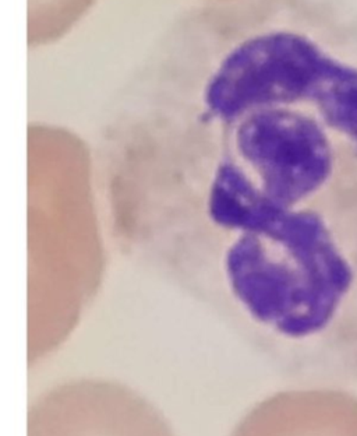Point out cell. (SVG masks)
<instances>
[{
	"instance_id": "3",
	"label": "cell",
	"mask_w": 357,
	"mask_h": 436,
	"mask_svg": "<svg viewBox=\"0 0 357 436\" xmlns=\"http://www.w3.org/2000/svg\"><path fill=\"white\" fill-rule=\"evenodd\" d=\"M94 0H28V44L56 41L91 8Z\"/></svg>"
},
{
	"instance_id": "1",
	"label": "cell",
	"mask_w": 357,
	"mask_h": 436,
	"mask_svg": "<svg viewBox=\"0 0 357 436\" xmlns=\"http://www.w3.org/2000/svg\"><path fill=\"white\" fill-rule=\"evenodd\" d=\"M122 249L297 356L357 363V21L247 0L179 23L105 151Z\"/></svg>"
},
{
	"instance_id": "2",
	"label": "cell",
	"mask_w": 357,
	"mask_h": 436,
	"mask_svg": "<svg viewBox=\"0 0 357 436\" xmlns=\"http://www.w3.org/2000/svg\"><path fill=\"white\" fill-rule=\"evenodd\" d=\"M132 399L102 380H74L32 403L27 436H138Z\"/></svg>"
}]
</instances>
